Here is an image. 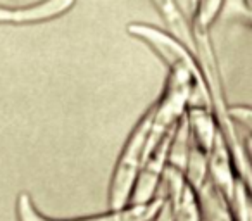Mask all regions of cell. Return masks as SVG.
Masks as SVG:
<instances>
[{"mask_svg": "<svg viewBox=\"0 0 252 221\" xmlns=\"http://www.w3.org/2000/svg\"><path fill=\"white\" fill-rule=\"evenodd\" d=\"M152 125V111L138 123L135 131L131 133L130 140L126 144L121 158L116 166L114 176L111 183V195H109V204L112 209H121L128 204L133 187L137 182V176L147 159L149 149V131Z\"/></svg>", "mask_w": 252, "mask_h": 221, "instance_id": "1", "label": "cell"}, {"mask_svg": "<svg viewBox=\"0 0 252 221\" xmlns=\"http://www.w3.org/2000/svg\"><path fill=\"white\" fill-rule=\"evenodd\" d=\"M187 178L195 192L206 221H233L226 199L216 187V183L211 180L207 156L199 145L189 152Z\"/></svg>", "mask_w": 252, "mask_h": 221, "instance_id": "2", "label": "cell"}, {"mask_svg": "<svg viewBox=\"0 0 252 221\" xmlns=\"http://www.w3.org/2000/svg\"><path fill=\"white\" fill-rule=\"evenodd\" d=\"M128 32L131 35L138 36V38L145 40L166 63L171 66V69H178V71H187V73L192 76V81L195 85V94L200 95L202 102L206 105H211V97L206 90V83L202 81V76H200L199 69L195 66V61L192 59L187 49L183 45H180L178 42L171 40L168 35L164 33L158 32L154 30L152 26H147V25H130L128 26Z\"/></svg>", "mask_w": 252, "mask_h": 221, "instance_id": "3", "label": "cell"}, {"mask_svg": "<svg viewBox=\"0 0 252 221\" xmlns=\"http://www.w3.org/2000/svg\"><path fill=\"white\" fill-rule=\"evenodd\" d=\"M164 199H152L144 204H131L130 207L112 209V213L100 214V216L81 218V220H50L35 209L28 193H21L16 204V213L19 221H151L161 211Z\"/></svg>", "mask_w": 252, "mask_h": 221, "instance_id": "4", "label": "cell"}, {"mask_svg": "<svg viewBox=\"0 0 252 221\" xmlns=\"http://www.w3.org/2000/svg\"><path fill=\"white\" fill-rule=\"evenodd\" d=\"M176 126L173 128L169 133L164 135L161 142L158 144V147L149 154V158L145 159L144 166L140 169V176L138 182H135L133 187V195H131V204H144L154 199V190L158 187V182L161 178L162 171H164L166 161L169 158V149H171V142L175 137Z\"/></svg>", "mask_w": 252, "mask_h": 221, "instance_id": "5", "label": "cell"}, {"mask_svg": "<svg viewBox=\"0 0 252 221\" xmlns=\"http://www.w3.org/2000/svg\"><path fill=\"white\" fill-rule=\"evenodd\" d=\"M166 185L171 193L169 199L173 202L175 221H200L202 211L199 200L192 185L183 178V171L169 166L166 169Z\"/></svg>", "mask_w": 252, "mask_h": 221, "instance_id": "6", "label": "cell"}, {"mask_svg": "<svg viewBox=\"0 0 252 221\" xmlns=\"http://www.w3.org/2000/svg\"><path fill=\"white\" fill-rule=\"evenodd\" d=\"M74 0H45L32 7L9 9L0 7V23H12V25H25V23H40L61 16L71 9Z\"/></svg>", "mask_w": 252, "mask_h": 221, "instance_id": "7", "label": "cell"}, {"mask_svg": "<svg viewBox=\"0 0 252 221\" xmlns=\"http://www.w3.org/2000/svg\"><path fill=\"white\" fill-rule=\"evenodd\" d=\"M190 125L193 128V133L197 138V145L206 152V156L211 152L214 145V140L218 137V131L214 128L213 120L209 118V114H206L202 109H192L190 111Z\"/></svg>", "mask_w": 252, "mask_h": 221, "instance_id": "8", "label": "cell"}, {"mask_svg": "<svg viewBox=\"0 0 252 221\" xmlns=\"http://www.w3.org/2000/svg\"><path fill=\"white\" fill-rule=\"evenodd\" d=\"M244 182L237 180L231 193L226 197L228 206L233 209L237 221H252V193Z\"/></svg>", "mask_w": 252, "mask_h": 221, "instance_id": "9", "label": "cell"}, {"mask_svg": "<svg viewBox=\"0 0 252 221\" xmlns=\"http://www.w3.org/2000/svg\"><path fill=\"white\" fill-rule=\"evenodd\" d=\"M231 120L238 121L240 125H244L249 131L252 133V107H245V105H238V107L228 109Z\"/></svg>", "mask_w": 252, "mask_h": 221, "instance_id": "10", "label": "cell"}, {"mask_svg": "<svg viewBox=\"0 0 252 221\" xmlns=\"http://www.w3.org/2000/svg\"><path fill=\"white\" fill-rule=\"evenodd\" d=\"M158 221H175V213H173V202L171 199L164 200L161 211L158 213Z\"/></svg>", "mask_w": 252, "mask_h": 221, "instance_id": "11", "label": "cell"}, {"mask_svg": "<svg viewBox=\"0 0 252 221\" xmlns=\"http://www.w3.org/2000/svg\"><path fill=\"white\" fill-rule=\"evenodd\" d=\"M247 149H249V152H247V154H249V156H251V158H252V138H251V140L247 142Z\"/></svg>", "mask_w": 252, "mask_h": 221, "instance_id": "12", "label": "cell"}]
</instances>
